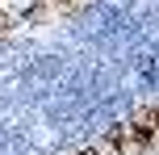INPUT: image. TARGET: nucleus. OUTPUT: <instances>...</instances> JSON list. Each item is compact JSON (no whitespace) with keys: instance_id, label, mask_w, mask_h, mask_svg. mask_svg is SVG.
<instances>
[{"instance_id":"obj_1","label":"nucleus","mask_w":159,"mask_h":155,"mask_svg":"<svg viewBox=\"0 0 159 155\" xmlns=\"http://www.w3.org/2000/svg\"><path fill=\"white\" fill-rule=\"evenodd\" d=\"M50 13H55V0H34V8H30V17H34V21H46Z\"/></svg>"},{"instance_id":"obj_3","label":"nucleus","mask_w":159,"mask_h":155,"mask_svg":"<svg viewBox=\"0 0 159 155\" xmlns=\"http://www.w3.org/2000/svg\"><path fill=\"white\" fill-rule=\"evenodd\" d=\"M75 155H101V151H75Z\"/></svg>"},{"instance_id":"obj_2","label":"nucleus","mask_w":159,"mask_h":155,"mask_svg":"<svg viewBox=\"0 0 159 155\" xmlns=\"http://www.w3.org/2000/svg\"><path fill=\"white\" fill-rule=\"evenodd\" d=\"M8 21H13V17H8V8H4V4H0V34H4V30H8Z\"/></svg>"}]
</instances>
